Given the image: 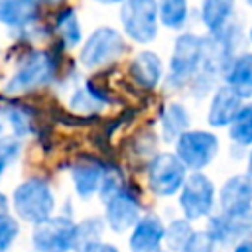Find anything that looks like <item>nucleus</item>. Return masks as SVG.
<instances>
[{
  "label": "nucleus",
  "mask_w": 252,
  "mask_h": 252,
  "mask_svg": "<svg viewBox=\"0 0 252 252\" xmlns=\"http://www.w3.org/2000/svg\"><path fill=\"white\" fill-rule=\"evenodd\" d=\"M57 75V55L51 51L32 49L20 55L12 77L4 85V94L18 96L39 87H47Z\"/></svg>",
  "instance_id": "f257e3e1"
},
{
  "label": "nucleus",
  "mask_w": 252,
  "mask_h": 252,
  "mask_svg": "<svg viewBox=\"0 0 252 252\" xmlns=\"http://www.w3.org/2000/svg\"><path fill=\"white\" fill-rule=\"evenodd\" d=\"M205 57V35L183 32L171 49L169 69L165 73V87L169 91H179L191 85L199 75Z\"/></svg>",
  "instance_id": "f03ea898"
},
{
  "label": "nucleus",
  "mask_w": 252,
  "mask_h": 252,
  "mask_svg": "<svg viewBox=\"0 0 252 252\" xmlns=\"http://www.w3.org/2000/svg\"><path fill=\"white\" fill-rule=\"evenodd\" d=\"M12 207L18 219L32 224H39L53 217L55 195L49 181L45 177L24 179L12 193Z\"/></svg>",
  "instance_id": "7ed1b4c3"
},
{
  "label": "nucleus",
  "mask_w": 252,
  "mask_h": 252,
  "mask_svg": "<svg viewBox=\"0 0 252 252\" xmlns=\"http://www.w3.org/2000/svg\"><path fill=\"white\" fill-rule=\"evenodd\" d=\"M179 209L183 219L187 220H201L209 219L215 213L217 207V187L211 181L209 175L203 171H191L187 173V179L177 193Z\"/></svg>",
  "instance_id": "20e7f679"
},
{
  "label": "nucleus",
  "mask_w": 252,
  "mask_h": 252,
  "mask_svg": "<svg viewBox=\"0 0 252 252\" xmlns=\"http://www.w3.org/2000/svg\"><path fill=\"white\" fill-rule=\"evenodd\" d=\"M220 150L219 136L211 130H187L175 140V156L191 171H203L213 163Z\"/></svg>",
  "instance_id": "39448f33"
},
{
  "label": "nucleus",
  "mask_w": 252,
  "mask_h": 252,
  "mask_svg": "<svg viewBox=\"0 0 252 252\" xmlns=\"http://www.w3.org/2000/svg\"><path fill=\"white\" fill-rule=\"evenodd\" d=\"M124 51H126L124 37L114 28L102 26V28H96L85 39L79 51V63L85 69H100L120 59Z\"/></svg>",
  "instance_id": "423d86ee"
},
{
  "label": "nucleus",
  "mask_w": 252,
  "mask_h": 252,
  "mask_svg": "<svg viewBox=\"0 0 252 252\" xmlns=\"http://www.w3.org/2000/svg\"><path fill=\"white\" fill-rule=\"evenodd\" d=\"M187 169L173 152H158L148 161V187L156 197L167 199L181 191Z\"/></svg>",
  "instance_id": "0eeeda50"
},
{
  "label": "nucleus",
  "mask_w": 252,
  "mask_h": 252,
  "mask_svg": "<svg viewBox=\"0 0 252 252\" xmlns=\"http://www.w3.org/2000/svg\"><path fill=\"white\" fill-rule=\"evenodd\" d=\"M124 33L136 43H152L158 37V0H126L120 8Z\"/></svg>",
  "instance_id": "6e6552de"
},
{
  "label": "nucleus",
  "mask_w": 252,
  "mask_h": 252,
  "mask_svg": "<svg viewBox=\"0 0 252 252\" xmlns=\"http://www.w3.org/2000/svg\"><path fill=\"white\" fill-rule=\"evenodd\" d=\"M35 252H73L77 246V224L71 215L49 217L32 232Z\"/></svg>",
  "instance_id": "1a4fd4ad"
},
{
  "label": "nucleus",
  "mask_w": 252,
  "mask_h": 252,
  "mask_svg": "<svg viewBox=\"0 0 252 252\" xmlns=\"http://www.w3.org/2000/svg\"><path fill=\"white\" fill-rule=\"evenodd\" d=\"M203 230L215 246L232 248L240 240L252 238V209L242 213H213Z\"/></svg>",
  "instance_id": "9d476101"
},
{
  "label": "nucleus",
  "mask_w": 252,
  "mask_h": 252,
  "mask_svg": "<svg viewBox=\"0 0 252 252\" xmlns=\"http://www.w3.org/2000/svg\"><path fill=\"white\" fill-rule=\"evenodd\" d=\"M104 205H106L104 220L110 226V230L118 234L134 228V224L142 217V199H140V191L134 185H124Z\"/></svg>",
  "instance_id": "9b49d317"
},
{
  "label": "nucleus",
  "mask_w": 252,
  "mask_h": 252,
  "mask_svg": "<svg viewBox=\"0 0 252 252\" xmlns=\"http://www.w3.org/2000/svg\"><path fill=\"white\" fill-rule=\"evenodd\" d=\"M220 213H242L252 209V177L244 173L230 175L217 193Z\"/></svg>",
  "instance_id": "f8f14e48"
},
{
  "label": "nucleus",
  "mask_w": 252,
  "mask_h": 252,
  "mask_svg": "<svg viewBox=\"0 0 252 252\" xmlns=\"http://www.w3.org/2000/svg\"><path fill=\"white\" fill-rule=\"evenodd\" d=\"M106 169H108V165L102 163L98 158L81 156L71 165V179H73L77 195L81 199H91L94 193H98L102 187Z\"/></svg>",
  "instance_id": "ddd939ff"
},
{
  "label": "nucleus",
  "mask_w": 252,
  "mask_h": 252,
  "mask_svg": "<svg viewBox=\"0 0 252 252\" xmlns=\"http://www.w3.org/2000/svg\"><path fill=\"white\" fill-rule=\"evenodd\" d=\"M165 224L158 213H146L138 219L130 234L132 252H159L163 246Z\"/></svg>",
  "instance_id": "4468645a"
},
{
  "label": "nucleus",
  "mask_w": 252,
  "mask_h": 252,
  "mask_svg": "<svg viewBox=\"0 0 252 252\" xmlns=\"http://www.w3.org/2000/svg\"><path fill=\"white\" fill-rule=\"evenodd\" d=\"M242 102L244 100L230 87L220 83L211 93L209 110H207V124L211 128H228V124L236 116V112L242 106Z\"/></svg>",
  "instance_id": "2eb2a0df"
},
{
  "label": "nucleus",
  "mask_w": 252,
  "mask_h": 252,
  "mask_svg": "<svg viewBox=\"0 0 252 252\" xmlns=\"http://www.w3.org/2000/svg\"><path fill=\"white\" fill-rule=\"evenodd\" d=\"M130 75L138 87L146 91H154L165 77L163 61L154 51H140L130 63Z\"/></svg>",
  "instance_id": "dca6fc26"
},
{
  "label": "nucleus",
  "mask_w": 252,
  "mask_h": 252,
  "mask_svg": "<svg viewBox=\"0 0 252 252\" xmlns=\"http://www.w3.org/2000/svg\"><path fill=\"white\" fill-rule=\"evenodd\" d=\"M236 0H201V24L207 30V35L222 32L234 22Z\"/></svg>",
  "instance_id": "f3484780"
},
{
  "label": "nucleus",
  "mask_w": 252,
  "mask_h": 252,
  "mask_svg": "<svg viewBox=\"0 0 252 252\" xmlns=\"http://www.w3.org/2000/svg\"><path fill=\"white\" fill-rule=\"evenodd\" d=\"M39 18L37 0H0V22L14 30H26Z\"/></svg>",
  "instance_id": "a211bd4d"
},
{
  "label": "nucleus",
  "mask_w": 252,
  "mask_h": 252,
  "mask_svg": "<svg viewBox=\"0 0 252 252\" xmlns=\"http://www.w3.org/2000/svg\"><path fill=\"white\" fill-rule=\"evenodd\" d=\"M222 83L230 87L242 100L252 98V51H240L232 59Z\"/></svg>",
  "instance_id": "6ab92c4d"
},
{
  "label": "nucleus",
  "mask_w": 252,
  "mask_h": 252,
  "mask_svg": "<svg viewBox=\"0 0 252 252\" xmlns=\"http://www.w3.org/2000/svg\"><path fill=\"white\" fill-rule=\"evenodd\" d=\"M191 126V114L183 102L171 100L163 106L159 114V128H161V140L167 144H175V140L187 132Z\"/></svg>",
  "instance_id": "aec40b11"
},
{
  "label": "nucleus",
  "mask_w": 252,
  "mask_h": 252,
  "mask_svg": "<svg viewBox=\"0 0 252 252\" xmlns=\"http://www.w3.org/2000/svg\"><path fill=\"white\" fill-rule=\"evenodd\" d=\"M110 102V96L93 83L81 85L69 98V106L75 114H96Z\"/></svg>",
  "instance_id": "412c9836"
},
{
  "label": "nucleus",
  "mask_w": 252,
  "mask_h": 252,
  "mask_svg": "<svg viewBox=\"0 0 252 252\" xmlns=\"http://www.w3.org/2000/svg\"><path fill=\"white\" fill-rule=\"evenodd\" d=\"M226 130L234 150L248 152L252 148V100L242 102Z\"/></svg>",
  "instance_id": "4be33fe9"
},
{
  "label": "nucleus",
  "mask_w": 252,
  "mask_h": 252,
  "mask_svg": "<svg viewBox=\"0 0 252 252\" xmlns=\"http://www.w3.org/2000/svg\"><path fill=\"white\" fill-rule=\"evenodd\" d=\"M53 30L61 39V45L65 49L77 47L83 41V32H81V22L77 12L71 6H65L57 12L55 22H53Z\"/></svg>",
  "instance_id": "5701e85b"
},
{
  "label": "nucleus",
  "mask_w": 252,
  "mask_h": 252,
  "mask_svg": "<svg viewBox=\"0 0 252 252\" xmlns=\"http://www.w3.org/2000/svg\"><path fill=\"white\" fill-rule=\"evenodd\" d=\"M158 20L163 28L181 32L189 22L187 0H158Z\"/></svg>",
  "instance_id": "b1692460"
},
{
  "label": "nucleus",
  "mask_w": 252,
  "mask_h": 252,
  "mask_svg": "<svg viewBox=\"0 0 252 252\" xmlns=\"http://www.w3.org/2000/svg\"><path fill=\"white\" fill-rule=\"evenodd\" d=\"M193 232H195V228H193L191 220H187L183 217L173 219L169 224H165L163 244L167 246V252H179Z\"/></svg>",
  "instance_id": "393cba45"
},
{
  "label": "nucleus",
  "mask_w": 252,
  "mask_h": 252,
  "mask_svg": "<svg viewBox=\"0 0 252 252\" xmlns=\"http://www.w3.org/2000/svg\"><path fill=\"white\" fill-rule=\"evenodd\" d=\"M102 230H104V222H102L100 217H89V219L81 220L77 224V246H75V250L85 252L93 244L100 242Z\"/></svg>",
  "instance_id": "a878e982"
},
{
  "label": "nucleus",
  "mask_w": 252,
  "mask_h": 252,
  "mask_svg": "<svg viewBox=\"0 0 252 252\" xmlns=\"http://www.w3.org/2000/svg\"><path fill=\"white\" fill-rule=\"evenodd\" d=\"M2 114L12 124V130H14L16 138H22V136H28L30 132H33V118H32V114H30V110L26 106L14 102V104L4 106Z\"/></svg>",
  "instance_id": "bb28decb"
},
{
  "label": "nucleus",
  "mask_w": 252,
  "mask_h": 252,
  "mask_svg": "<svg viewBox=\"0 0 252 252\" xmlns=\"http://www.w3.org/2000/svg\"><path fill=\"white\" fill-rule=\"evenodd\" d=\"M22 144L16 136H0V179L4 171L20 158Z\"/></svg>",
  "instance_id": "cd10ccee"
},
{
  "label": "nucleus",
  "mask_w": 252,
  "mask_h": 252,
  "mask_svg": "<svg viewBox=\"0 0 252 252\" xmlns=\"http://www.w3.org/2000/svg\"><path fill=\"white\" fill-rule=\"evenodd\" d=\"M20 234V224L10 213H0V252H8Z\"/></svg>",
  "instance_id": "c85d7f7f"
},
{
  "label": "nucleus",
  "mask_w": 252,
  "mask_h": 252,
  "mask_svg": "<svg viewBox=\"0 0 252 252\" xmlns=\"http://www.w3.org/2000/svg\"><path fill=\"white\" fill-rule=\"evenodd\" d=\"M179 252H215V244L205 230H195Z\"/></svg>",
  "instance_id": "c756f323"
},
{
  "label": "nucleus",
  "mask_w": 252,
  "mask_h": 252,
  "mask_svg": "<svg viewBox=\"0 0 252 252\" xmlns=\"http://www.w3.org/2000/svg\"><path fill=\"white\" fill-rule=\"evenodd\" d=\"M85 252H120L114 244H108V242H96V244H93L89 250H85Z\"/></svg>",
  "instance_id": "7c9ffc66"
},
{
  "label": "nucleus",
  "mask_w": 252,
  "mask_h": 252,
  "mask_svg": "<svg viewBox=\"0 0 252 252\" xmlns=\"http://www.w3.org/2000/svg\"><path fill=\"white\" fill-rule=\"evenodd\" d=\"M232 252H252V238H246V240H240L238 244H234Z\"/></svg>",
  "instance_id": "2f4dec72"
},
{
  "label": "nucleus",
  "mask_w": 252,
  "mask_h": 252,
  "mask_svg": "<svg viewBox=\"0 0 252 252\" xmlns=\"http://www.w3.org/2000/svg\"><path fill=\"white\" fill-rule=\"evenodd\" d=\"M246 173L252 177V148L246 152Z\"/></svg>",
  "instance_id": "473e14b6"
},
{
  "label": "nucleus",
  "mask_w": 252,
  "mask_h": 252,
  "mask_svg": "<svg viewBox=\"0 0 252 252\" xmlns=\"http://www.w3.org/2000/svg\"><path fill=\"white\" fill-rule=\"evenodd\" d=\"M8 207H10V203H8V199L0 193V213H8Z\"/></svg>",
  "instance_id": "72a5a7b5"
},
{
  "label": "nucleus",
  "mask_w": 252,
  "mask_h": 252,
  "mask_svg": "<svg viewBox=\"0 0 252 252\" xmlns=\"http://www.w3.org/2000/svg\"><path fill=\"white\" fill-rule=\"evenodd\" d=\"M37 2H41V4H45V6H59V4H63L65 0H37Z\"/></svg>",
  "instance_id": "f704fd0d"
},
{
  "label": "nucleus",
  "mask_w": 252,
  "mask_h": 252,
  "mask_svg": "<svg viewBox=\"0 0 252 252\" xmlns=\"http://www.w3.org/2000/svg\"><path fill=\"white\" fill-rule=\"evenodd\" d=\"M94 2H100V4H124L126 0H94Z\"/></svg>",
  "instance_id": "c9c22d12"
},
{
  "label": "nucleus",
  "mask_w": 252,
  "mask_h": 252,
  "mask_svg": "<svg viewBox=\"0 0 252 252\" xmlns=\"http://www.w3.org/2000/svg\"><path fill=\"white\" fill-rule=\"evenodd\" d=\"M246 37H248V43L252 45V22H250V28H248V35Z\"/></svg>",
  "instance_id": "e433bc0d"
},
{
  "label": "nucleus",
  "mask_w": 252,
  "mask_h": 252,
  "mask_svg": "<svg viewBox=\"0 0 252 252\" xmlns=\"http://www.w3.org/2000/svg\"><path fill=\"white\" fill-rule=\"evenodd\" d=\"M2 130H4V122H2V110H0V136H2Z\"/></svg>",
  "instance_id": "4c0bfd02"
},
{
  "label": "nucleus",
  "mask_w": 252,
  "mask_h": 252,
  "mask_svg": "<svg viewBox=\"0 0 252 252\" xmlns=\"http://www.w3.org/2000/svg\"><path fill=\"white\" fill-rule=\"evenodd\" d=\"M246 4H248V6H250V8H252V0H246Z\"/></svg>",
  "instance_id": "58836bf2"
},
{
  "label": "nucleus",
  "mask_w": 252,
  "mask_h": 252,
  "mask_svg": "<svg viewBox=\"0 0 252 252\" xmlns=\"http://www.w3.org/2000/svg\"><path fill=\"white\" fill-rule=\"evenodd\" d=\"M215 252H226V250H215Z\"/></svg>",
  "instance_id": "ea45409f"
},
{
  "label": "nucleus",
  "mask_w": 252,
  "mask_h": 252,
  "mask_svg": "<svg viewBox=\"0 0 252 252\" xmlns=\"http://www.w3.org/2000/svg\"><path fill=\"white\" fill-rule=\"evenodd\" d=\"M159 252H167V250H159Z\"/></svg>",
  "instance_id": "a19ab883"
}]
</instances>
